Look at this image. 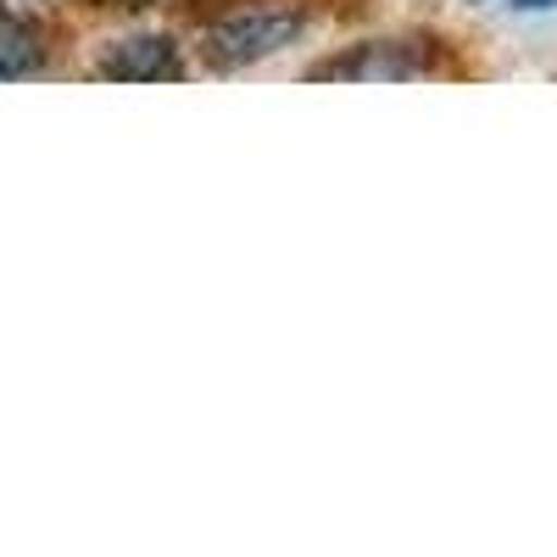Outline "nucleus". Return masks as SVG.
<instances>
[{
  "mask_svg": "<svg viewBox=\"0 0 557 557\" xmlns=\"http://www.w3.org/2000/svg\"><path fill=\"white\" fill-rule=\"evenodd\" d=\"M307 34V12L301 7H251V12H228L223 23H212L201 34V62L212 73H240L262 57H278Z\"/></svg>",
  "mask_w": 557,
  "mask_h": 557,
  "instance_id": "nucleus-1",
  "label": "nucleus"
},
{
  "mask_svg": "<svg viewBox=\"0 0 557 557\" xmlns=\"http://www.w3.org/2000/svg\"><path fill=\"white\" fill-rule=\"evenodd\" d=\"M101 73L123 78V84H173V78H184V57L168 34H128V39L107 45Z\"/></svg>",
  "mask_w": 557,
  "mask_h": 557,
  "instance_id": "nucleus-2",
  "label": "nucleus"
},
{
  "mask_svg": "<svg viewBox=\"0 0 557 557\" xmlns=\"http://www.w3.org/2000/svg\"><path fill=\"white\" fill-rule=\"evenodd\" d=\"M418 73V57H412V45H357V51L346 57H330V62H318L312 78H407Z\"/></svg>",
  "mask_w": 557,
  "mask_h": 557,
  "instance_id": "nucleus-3",
  "label": "nucleus"
},
{
  "mask_svg": "<svg viewBox=\"0 0 557 557\" xmlns=\"http://www.w3.org/2000/svg\"><path fill=\"white\" fill-rule=\"evenodd\" d=\"M45 67V34L28 17H0V78H28Z\"/></svg>",
  "mask_w": 557,
  "mask_h": 557,
  "instance_id": "nucleus-4",
  "label": "nucleus"
},
{
  "mask_svg": "<svg viewBox=\"0 0 557 557\" xmlns=\"http://www.w3.org/2000/svg\"><path fill=\"white\" fill-rule=\"evenodd\" d=\"M101 7H151V0H101Z\"/></svg>",
  "mask_w": 557,
  "mask_h": 557,
  "instance_id": "nucleus-5",
  "label": "nucleus"
}]
</instances>
